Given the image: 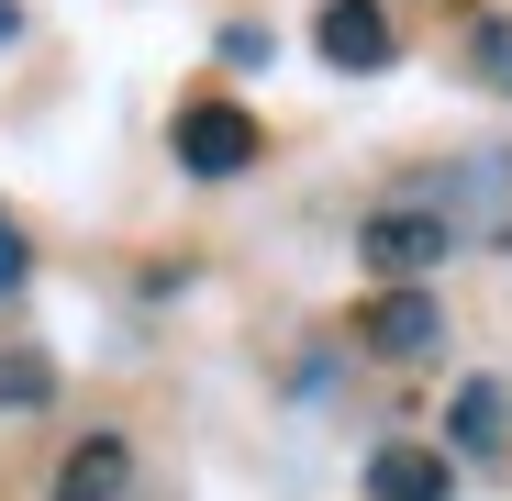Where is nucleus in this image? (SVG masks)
Returning <instances> with one entry per match:
<instances>
[{"label":"nucleus","mask_w":512,"mask_h":501,"mask_svg":"<svg viewBox=\"0 0 512 501\" xmlns=\"http://www.w3.org/2000/svg\"><path fill=\"white\" fill-rule=\"evenodd\" d=\"M12 23H23V12H12V0H0V34H12Z\"/></svg>","instance_id":"11"},{"label":"nucleus","mask_w":512,"mask_h":501,"mask_svg":"<svg viewBox=\"0 0 512 501\" xmlns=\"http://www.w3.org/2000/svg\"><path fill=\"white\" fill-rule=\"evenodd\" d=\"M357 257H368V279H390V290H423V268H446V257H457V223H446V201H435V190L379 201V212L357 223Z\"/></svg>","instance_id":"1"},{"label":"nucleus","mask_w":512,"mask_h":501,"mask_svg":"<svg viewBox=\"0 0 512 501\" xmlns=\"http://www.w3.org/2000/svg\"><path fill=\"white\" fill-rule=\"evenodd\" d=\"M34 401H56V368L45 357H0V412H34Z\"/></svg>","instance_id":"8"},{"label":"nucleus","mask_w":512,"mask_h":501,"mask_svg":"<svg viewBox=\"0 0 512 501\" xmlns=\"http://www.w3.org/2000/svg\"><path fill=\"white\" fill-rule=\"evenodd\" d=\"M256 145L268 134H256V112H234V101H190L179 123H167V156H179L190 179H245Z\"/></svg>","instance_id":"2"},{"label":"nucleus","mask_w":512,"mask_h":501,"mask_svg":"<svg viewBox=\"0 0 512 501\" xmlns=\"http://www.w3.org/2000/svg\"><path fill=\"white\" fill-rule=\"evenodd\" d=\"M468 78H479V90H512V23H479L468 34Z\"/></svg>","instance_id":"9"},{"label":"nucleus","mask_w":512,"mask_h":501,"mask_svg":"<svg viewBox=\"0 0 512 501\" xmlns=\"http://www.w3.org/2000/svg\"><path fill=\"white\" fill-rule=\"evenodd\" d=\"M446 435H457V457H501V435H512V390H501V379H468V390L446 401Z\"/></svg>","instance_id":"7"},{"label":"nucleus","mask_w":512,"mask_h":501,"mask_svg":"<svg viewBox=\"0 0 512 501\" xmlns=\"http://www.w3.org/2000/svg\"><path fill=\"white\" fill-rule=\"evenodd\" d=\"M357 346H368V357H390V368L435 357V346H446V312H435V290H379V301L357 312Z\"/></svg>","instance_id":"4"},{"label":"nucleus","mask_w":512,"mask_h":501,"mask_svg":"<svg viewBox=\"0 0 512 501\" xmlns=\"http://www.w3.org/2000/svg\"><path fill=\"white\" fill-rule=\"evenodd\" d=\"M23 279H34V245H23V223H0V301H12Z\"/></svg>","instance_id":"10"},{"label":"nucleus","mask_w":512,"mask_h":501,"mask_svg":"<svg viewBox=\"0 0 512 501\" xmlns=\"http://www.w3.org/2000/svg\"><path fill=\"white\" fill-rule=\"evenodd\" d=\"M312 56L346 67V78H379V67L401 56V34H390L379 0H323V12H312Z\"/></svg>","instance_id":"3"},{"label":"nucleus","mask_w":512,"mask_h":501,"mask_svg":"<svg viewBox=\"0 0 512 501\" xmlns=\"http://www.w3.org/2000/svg\"><path fill=\"white\" fill-rule=\"evenodd\" d=\"M134 490V446L123 435H78L67 468H56V501H123Z\"/></svg>","instance_id":"5"},{"label":"nucleus","mask_w":512,"mask_h":501,"mask_svg":"<svg viewBox=\"0 0 512 501\" xmlns=\"http://www.w3.org/2000/svg\"><path fill=\"white\" fill-rule=\"evenodd\" d=\"M446 490H457V468L435 446H379L368 457V501H446Z\"/></svg>","instance_id":"6"}]
</instances>
